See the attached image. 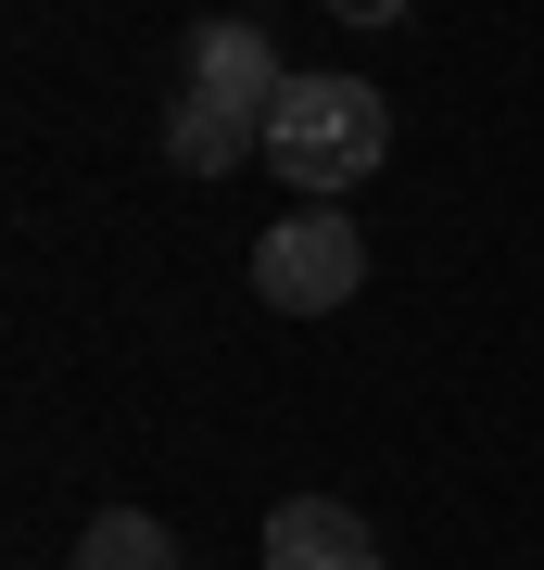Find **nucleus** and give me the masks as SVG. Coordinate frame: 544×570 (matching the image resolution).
Masks as SVG:
<instances>
[{"instance_id": "1", "label": "nucleus", "mask_w": 544, "mask_h": 570, "mask_svg": "<svg viewBox=\"0 0 544 570\" xmlns=\"http://www.w3.org/2000/svg\"><path fill=\"white\" fill-rule=\"evenodd\" d=\"M380 153H393V102L367 77H291L266 102V165L291 190H367Z\"/></svg>"}, {"instance_id": "5", "label": "nucleus", "mask_w": 544, "mask_h": 570, "mask_svg": "<svg viewBox=\"0 0 544 570\" xmlns=\"http://www.w3.org/2000/svg\"><path fill=\"white\" fill-rule=\"evenodd\" d=\"M165 153H178L190 178H228L241 153H266V115L216 102V89H178V102H165Z\"/></svg>"}, {"instance_id": "4", "label": "nucleus", "mask_w": 544, "mask_h": 570, "mask_svg": "<svg viewBox=\"0 0 544 570\" xmlns=\"http://www.w3.org/2000/svg\"><path fill=\"white\" fill-rule=\"evenodd\" d=\"M190 89H216V102H241V115H266L279 102V39H266V26H241V13H202L190 26Z\"/></svg>"}, {"instance_id": "7", "label": "nucleus", "mask_w": 544, "mask_h": 570, "mask_svg": "<svg viewBox=\"0 0 544 570\" xmlns=\"http://www.w3.org/2000/svg\"><path fill=\"white\" fill-rule=\"evenodd\" d=\"M329 13H343V26H393L405 0H329Z\"/></svg>"}, {"instance_id": "3", "label": "nucleus", "mask_w": 544, "mask_h": 570, "mask_svg": "<svg viewBox=\"0 0 544 570\" xmlns=\"http://www.w3.org/2000/svg\"><path fill=\"white\" fill-rule=\"evenodd\" d=\"M266 570H380V532H367L343 494H279V520H266Z\"/></svg>"}, {"instance_id": "2", "label": "nucleus", "mask_w": 544, "mask_h": 570, "mask_svg": "<svg viewBox=\"0 0 544 570\" xmlns=\"http://www.w3.org/2000/svg\"><path fill=\"white\" fill-rule=\"evenodd\" d=\"M355 279H367V242H355V216L343 204H304V216H279L254 242V292L279 317H329V305H355Z\"/></svg>"}, {"instance_id": "6", "label": "nucleus", "mask_w": 544, "mask_h": 570, "mask_svg": "<svg viewBox=\"0 0 544 570\" xmlns=\"http://www.w3.org/2000/svg\"><path fill=\"white\" fill-rule=\"evenodd\" d=\"M77 570H178V546H165L140 508H101V520L77 532Z\"/></svg>"}]
</instances>
